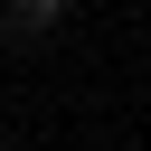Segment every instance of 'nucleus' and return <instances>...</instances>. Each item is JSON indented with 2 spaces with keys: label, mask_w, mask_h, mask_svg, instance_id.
Segmentation results:
<instances>
[{
  "label": "nucleus",
  "mask_w": 151,
  "mask_h": 151,
  "mask_svg": "<svg viewBox=\"0 0 151 151\" xmlns=\"http://www.w3.org/2000/svg\"><path fill=\"white\" fill-rule=\"evenodd\" d=\"M57 19H66V0H19V28H28V38H38V28H57Z\"/></svg>",
  "instance_id": "nucleus-1"
}]
</instances>
